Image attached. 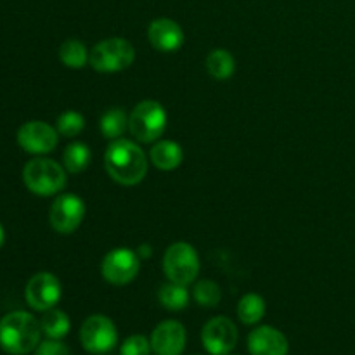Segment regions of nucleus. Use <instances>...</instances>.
I'll use <instances>...</instances> for the list:
<instances>
[{
  "label": "nucleus",
  "instance_id": "f8f14e48",
  "mask_svg": "<svg viewBox=\"0 0 355 355\" xmlns=\"http://www.w3.org/2000/svg\"><path fill=\"white\" fill-rule=\"evenodd\" d=\"M58 134L59 132L45 121H26L17 130V144L30 155H47L58 146Z\"/></svg>",
  "mask_w": 355,
  "mask_h": 355
},
{
  "label": "nucleus",
  "instance_id": "412c9836",
  "mask_svg": "<svg viewBox=\"0 0 355 355\" xmlns=\"http://www.w3.org/2000/svg\"><path fill=\"white\" fill-rule=\"evenodd\" d=\"M158 300L168 311L177 312L184 311L189 304V291L184 284H177L170 281L168 284H163L158 291Z\"/></svg>",
  "mask_w": 355,
  "mask_h": 355
},
{
  "label": "nucleus",
  "instance_id": "9d476101",
  "mask_svg": "<svg viewBox=\"0 0 355 355\" xmlns=\"http://www.w3.org/2000/svg\"><path fill=\"white\" fill-rule=\"evenodd\" d=\"M201 342L210 355H229L238 343V329L231 319L218 315L203 326Z\"/></svg>",
  "mask_w": 355,
  "mask_h": 355
},
{
  "label": "nucleus",
  "instance_id": "9b49d317",
  "mask_svg": "<svg viewBox=\"0 0 355 355\" xmlns=\"http://www.w3.org/2000/svg\"><path fill=\"white\" fill-rule=\"evenodd\" d=\"M61 283L58 277L51 272H38L28 281L24 297L28 305L38 312H45L49 309H54L58 302L61 300Z\"/></svg>",
  "mask_w": 355,
  "mask_h": 355
},
{
  "label": "nucleus",
  "instance_id": "2eb2a0df",
  "mask_svg": "<svg viewBox=\"0 0 355 355\" xmlns=\"http://www.w3.org/2000/svg\"><path fill=\"white\" fill-rule=\"evenodd\" d=\"M248 350L252 355H288L290 345L279 329L260 326L248 335Z\"/></svg>",
  "mask_w": 355,
  "mask_h": 355
},
{
  "label": "nucleus",
  "instance_id": "f3484780",
  "mask_svg": "<svg viewBox=\"0 0 355 355\" xmlns=\"http://www.w3.org/2000/svg\"><path fill=\"white\" fill-rule=\"evenodd\" d=\"M42 331L47 338L52 340H61L64 338L69 333V328H71V322H69V318L59 309H49V311L44 312L40 319Z\"/></svg>",
  "mask_w": 355,
  "mask_h": 355
},
{
  "label": "nucleus",
  "instance_id": "0eeeda50",
  "mask_svg": "<svg viewBox=\"0 0 355 355\" xmlns=\"http://www.w3.org/2000/svg\"><path fill=\"white\" fill-rule=\"evenodd\" d=\"M80 342L89 354L110 352L118 343L116 326L103 314L90 315L80 328Z\"/></svg>",
  "mask_w": 355,
  "mask_h": 355
},
{
  "label": "nucleus",
  "instance_id": "bb28decb",
  "mask_svg": "<svg viewBox=\"0 0 355 355\" xmlns=\"http://www.w3.org/2000/svg\"><path fill=\"white\" fill-rule=\"evenodd\" d=\"M35 355H71L69 354L68 345L61 342V340H45V342L38 343L35 349Z\"/></svg>",
  "mask_w": 355,
  "mask_h": 355
},
{
  "label": "nucleus",
  "instance_id": "4468645a",
  "mask_svg": "<svg viewBox=\"0 0 355 355\" xmlns=\"http://www.w3.org/2000/svg\"><path fill=\"white\" fill-rule=\"evenodd\" d=\"M148 38L159 52H175L184 44V31L179 23L170 17H158L148 28Z\"/></svg>",
  "mask_w": 355,
  "mask_h": 355
},
{
  "label": "nucleus",
  "instance_id": "5701e85b",
  "mask_svg": "<svg viewBox=\"0 0 355 355\" xmlns=\"http://www.w3.org/2000/svg\"><path fill=\"white\" fill-rule=\"evenodd\" d=\"M128 127V116L121 107H111L101 118V132L106 139H120Z\"/></svg>",
  "mask_w": 355,
  "mask_h": 355
},
{
  "label": "nucleus",
  "instance_id": "423d86ee",
  "mask_svg": "<svg viewBox=\"0 0 355 355\" xmlns=\"http://www.w3.org/2000/svg\"><path fill=\"white\" fill-rule=\"evenodd\" d=\"M163 270L172 283L187 286L200 274L198 252L189 243H173L166 248L165 255H163Z\"/></svg>",
  "mask_w": 355,
  "mask_h": 355
},
{
  "label": "nucleus",
  "instance_id": "6ab92c4d",
  "mask_svg": "<svg viewBox=\"0 0 355 355\" xmlns=\"http://www.w3.org/2000/svg\"><path fill=\"white\" fill-rule=\"evenodd\" d=\"M92 153L85 142H71L62 153V163L69 173H80L90 165Z\"/></svg>",
  "mask_w": 355,
  "mask_h": 355
},
{
  "label": "nucleus",
  "instance_id": "39448f33",
  "mask_svg": "<svg viewBox=\"0 0 355 355\" xmlns=\"http://www.w3.org/2000/svg\"><path fill=\"white\" fill-rule=\"evenodd\" d=\"M135 59V49L128 40L120 37L106 38L92 47L89 62L96 71L116 73L132 66Z\"/></svg>",
  "mask_w": 355,
  "mask_h": 355
},
{
  "label": "nucleus",
  "instance_id": "cd10ccee",
  "mask_svg": "<svg viewBox=\"0 0 355 355\" xmlns=\"http://www.w3.org/2000/svg\"><path fill=\"white\" fill-rule=\"evenodd\" d=\"M137 255L141 257V259H148L149 255H151V248H149L148 245H142L141 248H139V252H137Z\"/></svg>",
  "mask_w": 355,
  "mask_h": 355
},
{
  "label": "nucleus",
  "instance_id": "ddd939ff",
  "mask_svg": "<svg viewBox=\"0 0 355 355\" xmlns=\"http://www.w3.org/2000/svg\"><path fill=\"white\" fill-rule=\"evenodd\" d=\"M187 333L179 321H163L151 335V349L156 355H182Z\"/></svg>",
  "mask_w": 355,
  "mask_h": 355
},
{
  "label": "nucleus",
  "instance_id": "a211bd4d",
  "mask_svg": "<svg viewBox=\"0 0 355 355\" xmlns=\"http://www.w3.org/2000/svg\"><path fill=\"white\" fill-rule=\"evenodd\" d=\"M207 69L215 80H229L236 69L234 55L225 49H215L208 54Z\"/></svg>",
  "mask_w": 355,
  "mask_h": 355
},
{
  "label": "nucleus",
  "instance_id": "f03ea898",
  "mask_svg": "<svg viewBox=\"0 0 355 355\" xmlns=\"http://www.w3.org/2000/svg\"><path fill=\"white\" fill-rule=\"evenodd\" d=\"M42 326L30 312L16 311L0 319V349L10 355H26L40 343Z\"/></svg>",
  "mask_w": 355,
  "mask_h": 355
},
{
  "label": "nucleus",
  "instance_id": "a878e982",
  "mask_svg": "<svg viewBox=\"0 0 355 355\" xmlns=\"http://www.w3.org/2000/svg\"><path fill=\"white\" fill-rule=\"evenodd\" d=\"M151 342L144 335H132L121 343V355H149L151 354Z\"/></svg>",
  "mask_w": 355,
  "mask_h": 355
},
{
  "label": "nucleus",
  "instance_id": "1a4fd4ad",
  "mask_svg": "<svg viewBox=\"0 0 355 355\" xmlns=\"http://www.w3.org/2000/svg\"><path fill=\"white\" fill-rule=\"evenodd\" d=\"M141 257L128 248H116L103 260V277L113 286H125L137 277L141 269Z\"/></svg>",
  "mask_w": 355,
  "mask_h": 355
},
{
  "label": "nucleus",
  "instance_id": "c85d7f7f",
  "mask_svg": "<svg viewBox=\"0 0 355 355\" xmlns=\"http://www.w3.org/2000/svg\"><path fill=\"white\" fill-rule=\"evenodd\" d=\"M3 241H6V232H3V227H2V224H0V248H2Z\"/></svg>",
  "mask_w": 355,
  "mask_h": 355
},
{
  "label": "nucleus",
  "instance_id": "f257e3e1",
  "mask_svg": "<svg viewBox=\"0 0 355 355\" xmlns=\"http://www.w3.org/2000/svg\"><path fill=\"white\" fill-rule=\"evenodd\" d=\"M104 166L114 182L121 186H135L148 173V158L135 142L128 139H114L104 153Z\"/></svg>",
  "mask_w": 355,
  "mask_h": 355
},
{
  "label": "nucleus",
  "instance_id": "6e6552de",
  "mask_svg": "<svg viewBox=\"0 0 355 355\" xmlns=\"http://www.w3.org/2000/svg\"><path fill=\"white\" fill-rule=\"evenodd\" d=\"M85 217V203L80 196L71 193H64L58 196L49 211V222L52 229L59 234H71Z\"/></svg>",
  "mask_w": 355,
  "mask_h": 355
},
{
  "label": "nucleus",
  "instance_id": "20e7f679",
  "mask_svg": "<svg viewBox=\"0 0 355 355\" xmlns=\"http://www.w3.org/2000/svg\"><path fill=\"white\" fill-rule=\"evenodd\" d=\"M166 128V111L158 101H142L128 116V130L139 142L158 141Z\"/></svg>",
  "mask_w": 355,
  "mask_h": 355
},
{
  "label": "nucleus",
  "instance_id": "393cba45",
  "mask_svg": "<svg viewBox=\"0 0 355 355\" xmlns=\"http://www.w3.org/2000/svg\"><path fill=\"white\" fill-rule=\"evenodd\" d=\"M85 128V118L78 111H64L58 118V132L64 137H76Z\"/></svg>",
  "mask_w": 355,
  "mask_h": 355
},
{
  "label": "nucleus",
  "instance_id": "dca6fc26",
  "mask_svg": "<svg viewBox=\"0 0 355 355\" xmlns=\"http://www.w3.org/2000/svg\"><path fill=\"white\" fill-rule=\"evenodd\" d=\"M182 148L175 141H159L151 149V163L159 170H175L182 163Z\"/></svg>",
  "mask_w": 355,
  "mask_h": 355
},
{
  "label": "nucleus",
  "instance_id": "b1692460",
  "mask_svg": "<svg viewBox=\"0 0 355 355\" xmlns=\"http://www.w3.org/2000/svg\"><path fill=\"white\" fill-rule=\"evenodd\" d=\"M194 300L201 305V307H217L218 302L222 298L220 286L215 281L203 279L194 286Z\"/></svg>",
  "mask_w": 355,
  "mask_h": 355
},
{
  "label": "nucleus",
  "instance_id": "aec40b11",
  "mask_svg": "<svg viewBox=\"0 0 355 355\" xmlns=\"http://www.w3.org/2000/svg\"><path fill=\"white\" fill-rule=\"evenodd\" d=\"M266 315V300L257 293H248L239 300L238 318L243 324L252 326L262 321Z\"/></svg>",
  "mask_w": 355,
  "mask_h": 355
},
{
  "label": "nucleus",
  "instance_id": "7ed1b4c3",
  "mask_svg": "<svg viewBox=\"0 0 355 355\" xmlns=\"http://www.w3.org/2000/svg\"><path fill=\"white\" fill-rule=\"evenodd\" d=\"M23 180L37 196H54L66 187V168L49 158H35L23 168Z\"/></svg>",
  "mask_w": 355,
  "mask_h": 355
},
{
  "label": "nucleus",
  "instance_id": "4be33fe9",
  "mask_svg": "<svg viewBox=\"0 0 355 355\" xmlns=\"http://www.w3.org/2000/svg\"><path fill=\"white\" fill-rule=\"evenodd\" d=\"M89 54L85 44H82L76 38H69V40L62 42L59 47V59L64 66L71 69H80L89 62Z\"/></svg>",
  "mask_w": 355,
  "mask_h": 355
}]
</instances>
